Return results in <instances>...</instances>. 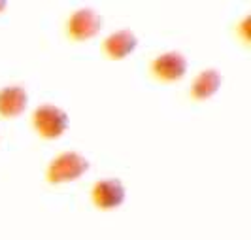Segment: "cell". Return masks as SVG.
Masks as SVG:
<instances>
[{
  "instance_id": "obj_1",
  "label": "cell",
  "mask_w": 251,
  "mask_h": 240,
  "mask_svg": "<svg viewBox=\"0 0 251 240\" xmlns=\"http://www.w3.org/2000/svg\"><path fill=\"white\" fill-rule=\"evenodd\" d=\"M91 168L89 159L79 152H61L50 161L46 168V182L50 186H63L77 182Z\"/></svg>"
},
{
  "instance_id": "obj_2",
  "label": "cell",
  "mask_w": 251,
  "mask_h": 240,
  "mask_svg": "<svg viewBox=\"0 0 251 240\" xmlns=\"http://www.w3.org/2000/svg\"><path fill=\"white\" fill-rule=\"evenodd\" d=\"M30 123L40 138L59 140L70 125V117L55 104H40L30 115Z\"/></svg>"
},
{
  "instance_id": "obj_3",
  "label": "cell",
  "mask_w": 251,
  "mask_h": 240,
  "mask_svg": "<svg viewBox=\"0 0 251 240\" xmlns=\"http://www.w3.org/2000/svg\"><path fill=\"white\" fill-rule=\"evenodd\" d=\"M104 19L102 15L95 8H77L66 17L64 23V32L66 38L72 42H89L95 36H99V32L102 30Z\"/></svg>"
},
{
  "instance_id": "obj_4",
  "label": "cell",
  "mask_w": 251,
  "mask_h": 240,
  "mask_svg": "<svg viewBox=\"0 0 251 240\" xmlns=\"http://www.w3.org/2000/svg\"><path fill=\"white\" fill-rule=\"evenodd\" d=\"M187 57L176 50L163 51L150 61V74L161 83H176L187 74Z\"/></svg>"
},
{
  "instance_id": "obj_5",
  "label": "cell",
  "mask_w": 251,
  "mask_h": 240,
  "mask_svg": "<svg viewBox=\"0 0 251 240\" xmlns=\"http://www.w3.org/2000/svg\"><path fill=\"white\" fill-rule=\"evenodd\" d=\"M126 199V189L119 178H104L93 184L91 187V202L97 210L112 212L117 210Z\"/></svg>"
},
{
  "instance_id": "obj_6",
  "label": "cell",
  "mask_w": 251,
  "mask_h": 240,
  "mask_svg": "<svg viewBox=\"0 0 251 240\" xmlns=\"http://www.w3.org/2000/svg\"><path fill=\"white\" fill-rule=\"evenodd\" d=\"M102 53L110 61H123L138 48V36L130 28H119L110 32L100 44Z\"/></svg>"
},
{
  "instance_id": "obj_7",
  "label": "cell",
  "mask_w": 251,
  "mask_h": 240,
  "mask_svg": "<svg viewBox=\"0 0 251 240\" xmlns=\"http://www.w3.org/2000/svg\"><path fill=\"white\" fill-rule=\"evenodd\" d=\"M223 85V76L217 68H202L201 72L191 81L189 97L195 102L210 101L217 95V91Z\"/></svg>"
},
{
  "instance_id": "obj_8",
  "label": "cell",
  "mask_w": 251,
  "mask_h": 240,
  "mask_svg": "<svg viewBox=\"0 0 251 240\" xmlns=\"http://www.w3.org/2000/svg\"><path fill=\"white\" fill-rule=\"evenodd\" d=\"M28 106V93L23 85H4L0 89V117L17 119Z\"/></svg>"
},
{
  "instance_id": "obj_9",
  "label": "cell",
  "mask_w": 251,
  "mask_h": 240,
  "mask_svg": "<svg viewBox=\"0 0 251 240\" xmlns=\"http://www.w3.org/2000/svg\"><path fill=\"white\" fill-rule=\"evenodd\" d=\"M248 25H250V15H246V17L242 19V23H240V25L236 27L238 30H242V32H244V36H242V40H244L246 44L250 42V28H248Z\"/></svg>"
},
{
  "instance_id": "obj_10",
  "label": "cell",
  "mask_w": 251,
  "mask_h": 240,
  "mask_svg": "<svg viewBox=\"0 0 251 240\" xmlns=\"http://www.w3.org/2000/svg\"><path fill=\"white\" fill-rule=\"evenodd\" d=\"M6 6H8V2L6 0H0V13L6 10Z\"/></svg>"
}]
</instances>
